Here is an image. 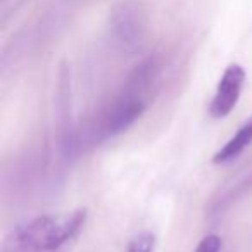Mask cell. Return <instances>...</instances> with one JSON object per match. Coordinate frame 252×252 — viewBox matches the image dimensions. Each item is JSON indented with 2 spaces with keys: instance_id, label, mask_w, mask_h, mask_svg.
Here are the masks:
<instances>
[{
  "instance_id": "obj_6",
  "label": "cell",
  "mask_w": 252,
  "mask_h": 252,
  "mask_svg": "<svg viewBox=\"0 0 252 252\" xmlns=\"http://www.w3.org/2000/svg\"><path fill=\"white\" fill-rule=\"evenodd\" d=\"M251 189H252V173L249 176H245V178H242L240 182L235 185V189L224 190V192L220 195V199H214L209 206V214H220L221 211L228 209L235 200L244 197Z\"/></svg>"
},
{
  "instance_id": "obj_2",
  "label": "cell",
  "mask_w": 252,
  "mask_h": 252,
  "mask_svg": "<svg viewBox=\"0 0 252 252\" xmlns=\"http://www.w3.org/2000/svg\"><path fill=\"white\" fill-rule=\"evenodd\" d=\"M87 220V207L32 218L5 235L2 252H66L85 230Z\"/></svg>"
},
{
  "instance_id": "obj_1",
  "label": "cell",
  "mask_w": 252,
  "mask_h": 252,
  "mask_svg": "<svg viewBox=\"0 0 252 252\" xmlns=\"http://www.w3.org/2000/svg\"><path fill=\"white\" fill-rule=\"evenodd\" d=\"M161 63L156 56L144 59L126 78L123 90L102 109L90 128L97 142L118 137L140 119L149 104V94L158 83Z\"/></svg>"
},
{
  "instance_id": "obj_7",
  "label": "cell",
  "mask_w": 252,
  "mask_h": 252,
  "mask_svg": "<svg viewBox=\"0 0 252 252\" xmlns=\"http://www.w3.org/2000/svg\"><path fill=\"white\" fill-rule=\"evenodd\" d=\"M156 249V237L151 231H142L135 235L130 240L126 252H154Z\"/></svg>"
},
{
  "instance_id": "obj_4",
  "label": "cell",
  "mask_w": 252,
  "mask_h": 252,
  "mask_svg": "<svg viewBox=\"0 0 252 252\" xmlns=\"http://www.w3.org/2000/svg\"><path fill=\"white\" fill-rule=\"evenodd\" d=\"M252 144V116H249L240 125L237 131L231 135V138L213 156L214 164H230L237 158L244 154L247 147Z\"/></svg>"
},
{
  "instance_id": "obj_3",
  "label": "cell",
  "mask_w": 252,
  "mask_h": 252,
  "mask_svg": "<svg viewBox=\"0 0 252 252\" xmlns=\"http://www.w3.org/2000/svg\"><path fill=\"white\" fill-rule=\"evenodd\" d=\"M247 73L238 63H231L223 71L216 90L209 104V116L213 119H223L237 107L240 95L244 92Z\"/></svg>"
},
{
  "instance_id": "obj_5",
  "label": "cell",
  "mask_w": 252,
  "mask_h": 252,
  "mask_svg": "<svg viewBox=\"0 0 252 252\" xmlns=\"http://www.w3.org/2000/svg\"><path fill=\"white\" fill-rule=\"evenodd\" d=\"M135 12L137 11L123 7V14L116 21V32H118V36L121 38V42L135 43L137 40H140L144 26H142L140 14L137 16Z\"/></svg>"
},
{
  "instance_id": "obj_8",
  "label": "cell",
  "mask_w": 252,
  "mask_h": 252,
  "mask_svg": "<svg viewBox=\"0 0 252 252\" xmlns=\"http://www.w3.org/2000/svg\"><path fill=\"white\" fill-rule=\"evenodd\" d=\"M221 251H223V240H221V237L216 233H209L197 244L193 252H221Z\"/></svg>"
}]
</instances>
